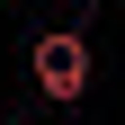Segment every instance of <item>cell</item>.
Instances as JSON below:
<instances>
[{"instance_id":"1","label":"cell","mask_w":125,"mask_h":125,"mask_svg":"<svg viewBox=\"0 0 125 125\" xmlns=\"http://www.w3.org/2000/svg\"><path fill=\"white\" fill-rule=\"evenodd\" d=\"M27 72H36V98L81 107L89 98V36H81V27H45V36L27 45Z\"/></svg>"}]
</instances>
